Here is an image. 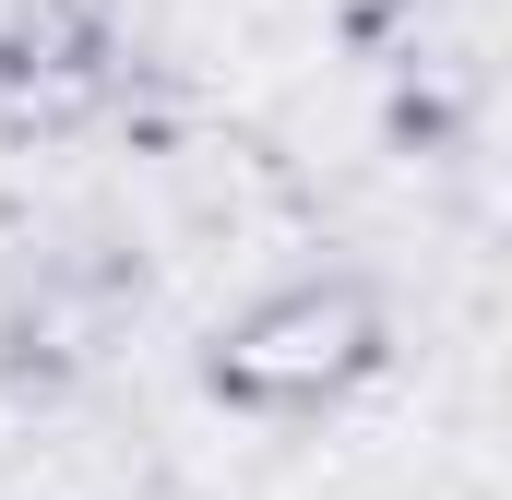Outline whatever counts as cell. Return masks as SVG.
<instances>
[{
    "mask_svg": "<svg viewBox=\"0 0 512 500\" xmlns=\"http://www.w3.org/2000/svg\"><path fill=\"white\" fill-rule=\"evenodd\" d=\"M370 298L334 274V286H286V298H262L251 322L215 346V381L227 393H251V405H310V393H334V381L370 358Z\"/></svg>",
    "mask_w": 512,
    "mask_h": 500,
    "instance_id": "1",
    "label": "cell"
}]
</instances>
